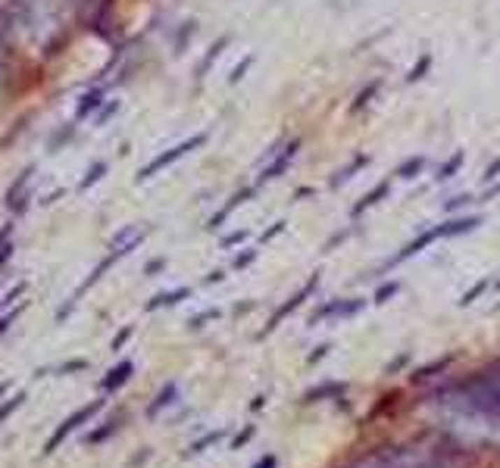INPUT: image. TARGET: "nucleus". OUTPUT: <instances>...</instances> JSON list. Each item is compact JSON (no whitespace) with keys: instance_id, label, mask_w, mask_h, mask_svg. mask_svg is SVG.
<instances>
[{"instance_id":"f257e3e1","label":"nucleus","mask_w":500,"mask_h":468,"mask_svg":"<svg viewBox=\"0 0 500 468\" xmlns=\"http://www.w3.org/2000/svg\"><path fill=\"white\" fill-rule=\"evenodd\" d=\"M476 225H482V219H476V216H469V219H457V222H444V225H435V228H429V231H422L419 237H413L410 244L403 247V250L397 253L394 259H391V265H397V263H403V259H413L416 253H422L425 247H431L435 240H441V237H453V234H466V231H472Z\"/></svg>"},{"instance_id":"f03ea898","label":"nucleus","mask_w":500,"mask_h":468,"mask_svg":"<svg viewBox=\"0 0 500 468\" xmlns=\"http://www.w3.org/2000/svg\"><path fill=\"white\" fill-rule=\"evenodd\" d=\"M203 140L206 135H191V138H185L182 144H176V147H169L166 153H159L157 159H150L148 166H144L141 172H138V182H148V178H153L157 172H163V169H169L172 163H178L182 156H188L191 150H197V147H203Z\"/></svg>"},{"instance_id":"7ed1b4c3","label":"nucleus","mask_w":500,"mask_h":468,"mask_svg":"<svg viewBox=\"0 0 500 468\" xmlns=\"http://www.w3.org/2000/svg\"><path fill=\"white\" fill-rule=\"evenodd\" d=\"M131 374H135V363H131V359H122V363H119V365H113V369L106 372V378L100 381V393H103V397L116 393L119 387H122L125 381L131 378Z\"/></svg>"},{"instance_id":"20e7f679","label":"nucleus","mask_w":500,"mask_h":468,"mask_svg":"<svg viewBox=\"0 0 500 468\" xmlns=\"http://www.w3.org/2000/svg\"><path fill=\"white\" fill-rule=\"evenodd\" d=\"M316 284H319V275H313V278H310V284H306V287H300V291H297V293H294V297H291V300H288V303H285V306H282V309H276V316H272V319H269V325H266V334H269V331H272V328H276L278 322H282V319H288V316H291V312H294V309H297V306H300V303H303V300H306V297H310V293H313V291H316Z\"/></svg>"},{"instance_id":"39448f33","label":"nucleus","mask_w":500,"mask_h":468,"mask_svg":"<svg viewBox=\"0 0 500 468\" xmlns=\"http://www.w3.org/2000/svg\"><path fill=\"white\" fill-rule=\"evenodd\" d=\"M297 150H300V140H291V144L285 147V153H282V156H276V159H272V163H269V166H266V169H263V175H259L257 187H259V184H266V182H272V178H278V175H282V172H285V169H288V166H291V159L297 156Z\"/></svg>"},{"instance_id":"423d86ee","label":"nucleus","mask_w":500,"mask_h":468,"mask_svg":"<svg viewBox=\"0 0 500 468\" xmlns=\"http://www.w3.org/2000/svg\"><path fill=\"white\" fill-rule=\"evenodd\" d=\"M188 297H191V287H178V291H166V293H157V297H150L144 309H148V312H157V309H166V306L182 303V300H188Z\"/></svg>"},{"instance_id":"0eeeda50","label":"nucleus","mask_w":500,"mask_h":468,"mask_svg":"<svg viewBox=\"0 0 500 468\" xmlns=\"http://www.w3.org/2000/svg\"><path fill=\"white\" fill-rule=\"evenodd\" d=\"M76 427H78V425H76V416H69V418H66V421H63V425H59V427H57V431H53V434H50V437H48V444H44V450H41V453H44V456H53V453H57V450H59V446H63V440H66V437H69V434H72V431H76Z\"/></svg>"},{"instance_id":"6e6552de","label":"nucleus","mask_w":500,"mask_h":468,"mask_svg":"<svg viewBox=\"0 0 500 468\" xmlns=\"http://www.w3.org/2000/svg\"><path fill=\"white\" fill-rule=\"evenodd\" d=\"M176 397H178V384H176V381H169V384H166L163 390L157 393V400H153V403L148 406V418H157L159 412L166 409V406L176 403Z\"/></svg>"},{"instance_id":"1a4fd4ad","label":"nucleus","mask_w":500,"mask_h":468,"mask_svg":"<svg viewBox=\"0 0 500 468\" xmlns=\"http://www.w3.org/2000/svg\"><path fill=\"white\" fill-rule=\"evenodd\" d=\"M250 193H253V187H248V191H241V193H235V197H231V200H229V203H225V206H222V210H219V212H216V216H213V219H210V225H206V228H210V231H216V228H219V225H222V222H225V219H229V216H231V212H235V210H238V206H241V203H244V200H248V197H250Z\"/></svg>"},{"instance_id":"9d476101","label":"nucleus","mask_w":500,"mask_h":468,"mask_svg":"<svg viewBox=\"0 0 500 468\" xmlns=\"http://www.w3.org/2000/svg\"><path fill=\"white\" fill-rule=\"evenodd\" d=\"M344 393V384H331V381H325V384H319L316 390L303 393V403H319L322 397H341Z\"/></svg>"},{"instance_id":"9b49d317","label":"nucleus","mask_w":500,"mask_h":468,"mask_svg":"<svg viewBox=\"0 0 500 468\" xmlns=\"http://www.w3.org/2000/svg\"><path fill=\"white\" fill-rule=\"evenodd\" d=\"M103 103V88H94V91H88L82 97V103H78V110H76V119H85V116H91V110H97V106Z\"/></svg>"},{"instance_id":"f8f14e48","label":"nucleus","mask_w":500,"mask_h":468,"mask_svg":"<svg viewBox=\"0 0 500 468\" xmlns=\"http://www.w3.org/2000/svg\"><path fill=\"white\" fill-rule=\"evenodd\" d=\"M385 193H388V184H378V187H372V191H369V193H366V197H363V200H359V203H357V206H353V212H350V216H353V219H357V216H359V212H366V210H369V206H376V203H378V200H382V197H385Z\"/></svg>"},{"instance_id":"ddd939ff","label":"nucleus","mask_w":500,"mask_h":468,"mask_svg":"<svg viewBox=\"0 0 500 468\" xmlns=\"http://www.w3.org/2000/svg\"><path fill=\"white\" fill-rule=\"evenodd\" d=\"M222 437H225V427H216V431H210L206 437H200V440H194V444H191L188 456H200V453L210 450V446H213V444H219Z\"/></svg>"},{"instance_id":"4468645a","label":"nucleus","mask_w":500,"mask_h":468,"mask_svg":"<svg viewBox=\"0 0 500 468\" xmlns=\"http://www.w3.org/2000/svg\"><path fill=\"white\" fill-rule=\"evenodd\" d=\"M25 400H29V397H25V390H19V393H13V397H10V400H3V403H0V425H3V421H6V418H10V416H13V412H16V409H19V406H22V403H25Z\"/></svg>"},{"instance_id":"2eb2a0df","label":"nucleus","mask_w":500,"mask_h":468,"mask_svg":"<svg viewBox=\"0 0 500 468\" xmlns=\"http://www.w3.org/2000/svg\"><path fill=\"white\" fill-rule=\"evenodd\" d=\"M106 169H110V166H106V163H94V166H91V169H88V175H85L82 182H78V191H88V187H94V184L100 182V178L106 175Z\"/></svg>"},{"instance_id":"dca6fc26","label":"nucleus","mask_w":500,"mask_h":468,"mask_svg":"<svg viewBox=\"0 0 500 468\" xmlns=\"http://www.w3.org/2000/svg\"><path fill=\"white\" fill-rule=\"evenodd\" d=\"M459 166H463V153H453L448 163L438 169V182H448V178H453V175L459 172Z\"/></svg>"},{"instance_id":"f3484780","label":"nucleus","mask_w":500,"mask_h":468,"mask_svg":"<svg viewBox=\"0 0 500 468\" xmlns=\"http://www.w3.org/2000/svg\"><path fill=\"white\" fill-rule=\"evenodd\" d=\"M422 169H425V156H413V159H406V163L400 166L397 175H400V178H416Z\"/></svg>"},{"instance_id":"a211bd4d","label":"nucleus","mask_w":500,"mask_h":468,"mask_svg":"<svg viewBox=\"0 0 500 468\" xmlns=\"http://www.w3.org/2000/svg\"><path fill=\"white\" fill-rule=\"evenodd\" d=\"M222 47H225V41H216V44L210 47V53H206V59H203V63L197 66V75H206V69H210V66L216 63V57H219V50H222Z\"/></svg>"},{"instance_id":"6ab92c4d","label":"nucleus","mask_w":500,"mask_h":468,"mask_svg":"<svg viewBox=\"0 0 500 468\" xmlns=\"http://www.w3.org/2000/svg\"><path fill=\"white\" fill-rule=\"evenodd\" d=\"M366 163H369V156H359V159H353V163H350L348 169H344L341 175H338V178H335V182H331V184H344V182H348V178L353 175V172H359V169H363Z\"/></svg>"},{"instance_id":"aec40b11","label":"nucleus","mask_w":500,"mask_h":468,"mask_svg":"<svg viewBox=\"0 0 500 468\" xmlns=\"http://www.w3.org/2000/svg\"><path fill=\"white\" fill-rule=\"evenodd\" d=\"M485 287H488V281H476V284H472L469 291L463 293V300H459V306H469V303H472V300H476V297H482V293H485Z\"/></svg>"},{"instance_id":"412c9836","label":"nucleus","mask_w":500,"mask_h":468,"mask_svg":"<svg viewBox=\"0 0 500 468\" xmlns=\"http://www.w3.org/2000/svg\"><path fill=\"white\" fill-rule=\"evenodd\" d=\"M397 291H400V284H397V281H391V284L378 287V291H376V303H378V306H382V303H388V300L394 297Z\"/></svg>"},{"instance_id":"4be33fe9","label":"nucleus","mask_w":500,"mask_h":468,"mask_svg":"<svg viewBox=\"0 0 500 468\" xmlns=\"http://www.w3.org/2000/svg\"><path fill=\"white\" fill-rule=\"evenodd\" d=\"M376 91H378V82H372V85H366V91H363V94H359V97H357V100H353V106H350V110H353V112H357V110H363V106H366V103H369V97H372V94H376Z\"/></svg>"},{"instance_id":"5701e85b","label":"nucleus","mask_w":500,"mask_h":468,"mask_svg":"<svg viewBox=\"0 0 500 468\" xmlns=\"http://www.w3.org/2000/svg\"><path fill=\"white\" fill-rule=\"evenodd\" d=\"M448 365H450V356H444V359H441V363H435V365H429V369H419V372H416V381H425V378H431V374H435V372H441V369H448Z\"/></svg>"},{"instance_id":"b1692460","label":"nucleus","mask_w":500,"mask_h":468,"mask_svg":"<svg viewBox=\"0 0 500 468\" xmlns=\"http://www.w3.org/2000/svg\"><path fill=\"white\" fill-rule=\"evenodd\" d=\"M113 431H116V421H110L106 427H97V431H91V434H88V444H100V440H106Z\"/></svg>"},{"instance_id":"393cba45","label":"nucleus","mask_w":500,"mask_h":468,"mask_svg":"<svg viewBox=\"0 0 500 468\" xmlns=\"http://www.w3.org/2000/svg\"><path fill=\"white\" fill-rule=\"evenodd\" d=\"M219 316H222V312H219V309H210V312H200V316H194V319H191V328H194V331H197V328H203L206 322H213V319H219Z\"/></svg>"},{"instance_id":"a878e982","label":"nucleus","mask_w":500,"mask_h":468,"mask_svg":"<svg viewBox=\"0 0 500 468\" xmlns=\"http://www.w3.org/2000/svg\"><path fill=\"white\" fill-rule=\"evenodd\" d=\"M6 75H10V63H6V50H3V41H0V94L6 88Z\"/></svg>"},{"instance_id":"bb28decb","label":"nucleus","mask_w":500,"mask_h":468,"mask_svg":"<svg viewBox=\"0 0 500 468\" xmlns=\"http://www.w3.org/2000/svg\"><path fill=\"white\" fill-rule=\"evenodd\" d=\"M253 434H257V427H253V425H250V427H244V431H241V434H238V437H235V440H231V450H241V446H244V444H248V440L253 437Z\"/></svg>"},{"instance_id":"cd10ccee","label":"nucleus","mask_w":500,"mask_h":468,"mask_svg":"<svg viewBox=\"0 0 500 468\" xmlns=\"http://www.w3.org/2000/svg\"><path fill=\"white\" fill-rule=\"evenodd\" d=\"M85 369H88V363H85V359H69V363L59 365V374H66V372H85Z\"/></svg>"},{"instance_id":"c85d7f7f","label":"nucleus","mask_w":500,"mask_h":468,"mask_svg":"<svg viewBox=\"0 0 500 468\" xmlns=\"http://www.w3.org/2000/svg\"><path fill=\"white\" fill-rule=\"evenodd\" d=\"M131 334H135V328H131V325H125L122 331H119L116 337H113V350H122V344H125V340L131 337Z\"/></svg>"},{"instance_id":"c756f323","label":"nucleus","mask_w":500,"mask_h":468,"mask_svg":"<svg viewBox=\"0 0 500 468\" xmlns=\"http://www.w3.org/2000/svg\"><path fill=\"white\" fill-rule=\"evenodd\" d=\"M429 63H431V57H422V59H419V63H416V69H413V72H410V75H406V78H410V82H419V78H422V72L429 69Z\"/></svg>"},{"instance_id":"7c9ffc66","label":"nucleus","mask_w":500,"mask_h":468,"mask_svg":"<svg viewBox=\"0 0 500 468\" xmlns=\"http://www.w3.org/2000/svg\"><path fill=\"white\" fill-rule=\"evenodd\" d=\"M241 240H248V231H238V234H229V237H222V247H225V250H231V247H238Z\"/></svg>"},{"instance_id":"2f4dec72","label":"nucleus","mask_w":500,"mask_h":468,"mask_svg":"<svg viewBox=\"0 0 500 468\" xmlns=\"http://www.w3.org/2000/svg\"><path fill=\"white\" fill-rule=\"evenodd\" d=\"M253 259H257V250H248V253H241V256L231 263V269H244V265H250Z\"/></svg>"},{"instance_id":"473e14b6","label":"nucleus","mask_w":500,"mask_h":468,"mask_svg":"<svg viewBox=\"0 0 500 468\" xmlns=\"http://www.w3.org/2000/svg\"><path fill=\"white\" fill-rule=\"evenodd\" d=\"M250 63H253V57H244L241 63H238V69L231 72V82H241V75H244V72L250 69Z\"/></svg>"},{"instance_id":"72a5a7b5","label":"nucleus","mask_w":500,"mask_h":468,"mask_svg":"<svg viewBox=\"0 0 500 468\" xmlns=\"http://www.w3.org/2000/svg\"><path fill=\"white\" fill-rule=\"evenodd\" d=\"M278 465V459L276 456H272V453H269V456H263V459H259V462H253L250 468H276Z\"/></svg>"},{"instance_id":"f704fd0d","label":"nucleus","mask_w":500,"mask_h":468,"mask_svg":"<svg viewBox=\"0 0 500 468\" xmlns=\"http://www.w3.org/2000/svg\"><path fill=\"white\" fill-rule=\"evenodd\" d=\"M331 350V346L329 344H322V346H316V353H313V356L310 359H306V365H313V363H319V359H322L325 356V353H329Z\"/></svg>"},{"instance_id":"c9c22d12","label":"nucleus","mask_w":500,"mask_h":468,"mask_svg":"<svg viewBox=\"0 0 500 468\" xmlns=\"http://www.w3.org/2000/svg\"><path fill=\"white\" fill-rule=\"evenodd\" d=\"M497 175H500V159H494V163L488 166V172H485V182H494Z\"/></svg>"},{"instance_id":"e433bc0d","label":"nucleus","mask_w":500,"mask_h":468,"mask_svg":"<svg viewBox=\"0 0 500 468\" xmlns=\"http://www.w3.org/2000/svg\"><path fill=\"white\" fill-rule=\"evenodd\" d=\"M116 110H119V103H116V100H113V103H110V106H106V110H103V112H100V116H97V122H100V125H103V122H106V119H110V116H113V112H116Z\"/></svg>"},{"instance_id":"4c0bfd02","label":"nucleus","mask_w":500,"mask_h":468,"mask_svg":"<svg viewBox=\"0 0 500 468\" xmlns=\"http://www.w3.org/2000/svg\"><path fill=\"white\" fill-rule=\"evenodd\" d=\"M282 228H285V222H276V225H272V228H269V231L263 234V244H266V240H272V237H276V234L282 231Z\"/></svg>"},{"instance_id":"58836bf2","label":"nucleus","mask_w":500,"mask_h":468,"mask_svg":"<svg viewBox=\"0 0 500 468\" xmlns=\"http://www.w3.org/2000/svg\"><path fill=\"white\" fill-rule=\"evenodd\" d=\"M466 203H469V197H453L448 203V210H457V206H466Z\"/></svg>"},{"instance_id":"ea45409f","label":"nucleus","mask_w":500,"mask_h":468,"mask_svg":"<svg viewBox=\"0 0 500 468\" xmlns=\"http://www.w3.org/2000/svg\"><path fill=\"white\" fill-rule=\"evenodd\" d=\"M266 406V397H253V403H250V412H259Z\"/></svg>"},{"instance_id":"a19ab883","label":"nucleus","mask_w":500,"mask_h":468,"mask_svg":"<svg viewBox=\"0 0 500 468\" xmlns=\"http://www.w3.org/2000/svg\"><path fill=\"white\" fill-rule=\"evenodd\" d=\"M222 278H225V272H213V275L206 278V284H219V281H222Z\"/></svg>"},{"instance_id":"79ce46f5","label":"nucleus","mask_w":500,"mask_h":468,"mask_svg":"<svg viewBox=\"0 0 500 468\" xmlns=\"http://www.w3.org/2000/svg\"><path fill=\"white\" fill-rule=\"evenodd\" d=\"M159 269H163V259H157V263L148 265V275H153V272H159Z\"/></svg>"},{"instance_id":"37998d69","label":"nucleus","mask_w":500,"mask_h":468,"mask_svg":"<svg viewBox=\"0 0 500 468\" xmlns=\"http://www.w3.org/2000/svg\"><path fill=\"white\" fill-rule=\"evenodd\" d=\"M359 468H382V465H378V459H376V456H372V459H366V462H363V465H359Z\"/></svg>"},{"instance_id":"c03bdc74","label":"nucleus","mask_w":500,"mask_h":468,"mask_svg":"<svg viewBox=\"0 0 500 468\" xmlns=\"http://www.w3.org/2000/svg\"><path fill=\"white\" fill-rule=\"evenodd\" d=\"M6 390H10V381H3V384H0V397H3Z\"/></svg>"},{"instance_id":"a18cd8bd","label":"nucleus","mask_w":500,"mask_h":468,"mask_svg":"<svg viewBox=\"0 0 500 468\" xmlns=\"http://www.w3.org/2000/svg\"><path fill=\"white\" fill-rule=\"evenodd\" d=\"M78 6H91V3H97V0H76Z\"/></svg>"},{"instance_id":"49530a36","label":"nucleus","mask_w":500,"mask_h":468,"mask_svg":"<svg viewBox=\"0 0 500 468\" xmlns=\"http://www.w3.org/2000/svg\"><path fill=\"white\" fill-rule=\"evenodd\" d=\"M494 193H500V184H497V187H494V191H491V193H488V197H494Z\"/></svg>"},{"instance_id":"de8ad7c7","label":"nucleus","mask_w":500,"mask_h":468,"mask_svg":"<svg viewBox=\"0 0 500 468\" xmlns=\"http://www.w3.org/2000/svg\"><path fill=\"white\" fill-rule=\"evenodd\" d=\"M497 287H500V281H497Z\"/></svg>"}]
</instances>
